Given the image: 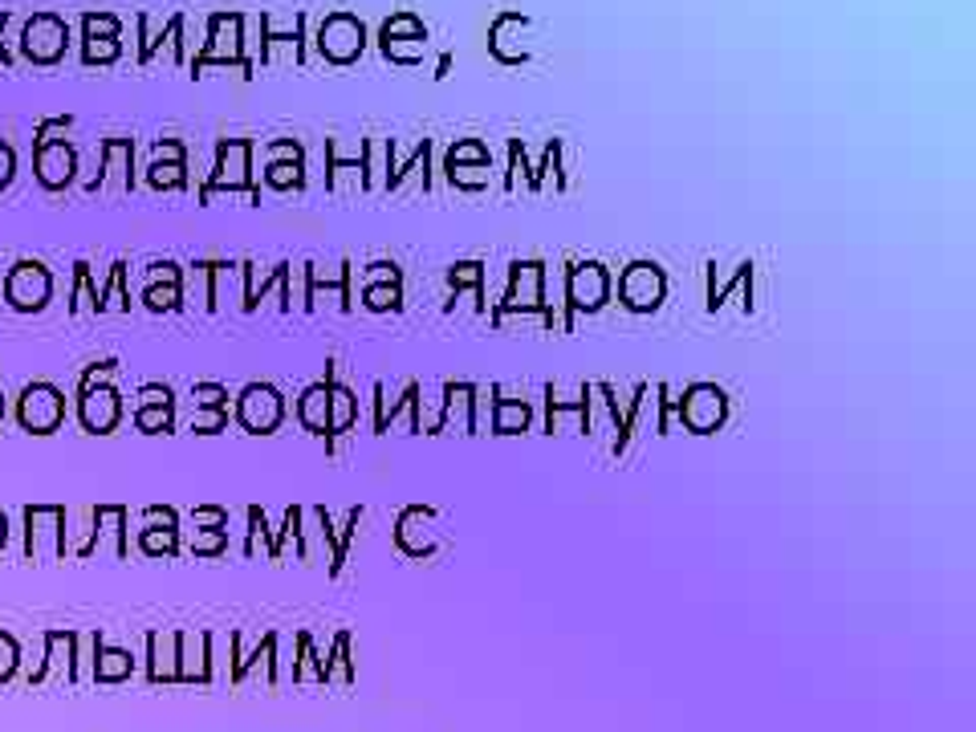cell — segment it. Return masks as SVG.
Wrapping results in <instances>:
<instances>
[{
	"mask_svg": "<svg viewBox=\"0 0 976 732\" xmlns=\"http://www.w3.org/2000/svg\"><path fill=\"white\" fill-rule=\"evenodd\" d=\"M448 285L452 289H468V293L480 297L476 314H493V297H488V281H484V265L480 261H456L448 269Z\"/></svg>",
	"mask_w": 976,
	"mask_h": 732,
	"instance_id": "15",
	"label": "cell"
},
{
	"mask_svg": "<svg viewBox=\"0 0 976 732\" xmlns=\"http://www.w3.org/2000/svg\"><path fill=\"white\" fill-rule=\"evenodd\" d=\"M196 395H200L204 403H220V399H224V391H220V387H200Z\"/></svg>",
	"mask_w": 976,
	"mask_h": 732,
	"instance_id": "38",
	"label": "cell"
},
{
	"mask_svg": "<svg viewBox=\"0 0 976 732\" xmlns=\"http://www.w3.org/2000/svg\"><path fill=\"white\" fill-rule=\"evenodd\" d=\"M395 545L403 549L407 558H432L440 549V533H436V509L432 505H407L395 521Z\"/></svg>",
	"mask_w": 976,
	"mask_h": 732,
	"instance_id": "4",
	"label": "cell"
},
{
	"mask_svg": "<svg viewBox=\"0 0 976 732\" xmlns=\"http://www.w3.org/2000/svg\"><path fill=\"white\" fill-rule=\"evenodd\" d=\"M383 53L391 61H399V66H415L427 53V37H391V41H383Z\"/></svg>",
	"mask_w": 976,
	"mask_h": 732,
	"instance_id": "23",
	"label": "cell"
},
{
	"mask_svg": "<svg viewBox=\"0 0 976 732\" xmlns=\"http://www.w3.org/2000/svg\"><path fill=\"white\" fill-rule=\"evenodd\" d=\"M444 415H440V436L460 432L472 436V383H444Z\"/></svg>",
	"mask_w": 976,
	"mask_h": 732,
	"instance_id": "10",
	"label": "cell"
},
{
	"mask_svg": "<svg viewBox=\"0 0 976 732\" xmlns=\"http://www.w3.org/2000/svg\"><path fill=\"white\" fill-rule=\"evenodd\" d=\"M362 285H403V269L395 261H371L366 269H358Z\"/></svg>",
	"mask_w": 976,
	"mask_h": 732,
	"instance_id": "27",
	"label": "cell"
},
{
	"mask_svg": "<svg viewBox=\"0 0 976 732\" xmlns=\"http://www.w3.org/2000/svg\"><path fill=\"white\" fill-rule=\"evenodd\" d=\"M220 179H228V183H240L244 179V147L236 143V147H228V155H224V175Z\"/></svg>",
	"mask_w": 976,
	"mask_h": 732,
	"instance_id": "33",
	"label": "cell"
},
{
	"mask_svg": "<svg viewBox=\"0 0 976 732\" xmlns=\"http://www.w3.org/2000/svg\"><path fill=\"white\" fill-rule=\"evenodd\" d=\"M326 663V680L330 684H350L354 680V663H350V635H342L338 643H334V655L330 659H322Z\"/></svg>",
	"mask_w": 976,
	"mask_h": 732,
	"instance_id": "24",
	"label": "cell"
},
{
	"mask_svg": "<svg viewBox=\"0 0 976 732\" xmlns=\"http://www.w3.org/2000/svg\"><path fill=\"white\" fill-rule=\"evenodd\" d=\"M533 423V411L525 399L517 395H497V407H493V436H521L529 432Z\"/></svg>",
	"mask_w": 976,
	"mask_h": 732,
	"instance_id": "14",
	"label": "cell"
},
{
	"mask_svg": "<svg viewBox=\"0 0 976 732\" xmlns=\"http://www.w3.org/2000/svg\"><path fill=\"white\" fill-rule=\"evenodd\" d=\"M615 293V277L602 261H574L566 265V305L570 318L578 314H598Z\"/></svg>",
	"mask_w": 976,
	"mask_h": 732,
	"instance_id": "1",
	"label": "cell"
},
{
	"mask_svg": "<svg viewBox=\"0 0 976 732\" xmlns=\"http://www.w3.org/2000/svg\"><path fill=\"white\" fill-rule=\"evenodd\" d=\"M155 676H175V651H171V639H155Z\"/></svg>",
	"mask_w": 976,
	"mask_h": 732,
	"instance_id": "32",
	"label": "cell"
},
{
	"mask_svg": "<svg viewBox=\"0 0 976 732\" xmlns=\"http://www.w3.org/2000/svg\"><path fill=\"white\" fill-rule=\"evenodd\" d=\"M724 415H728V395H724L716 383H692V387H684L676 419L688 427L692 436H712V432H720Z\"/></svg>",
	"mask_w": 976,
	"mask_h": 732,
	"instance_id": "3",
	"label": "cell"
},
{
	"mask_svg": "<svg viewBox=\"0 0 976 732\" xmlns=\"http://www.w3.org/2000/svg\"><path fill=\"white\" fill-rule=\"evenodd\" d=\"M509 29H529V17L517 13V9L501 13V17L493 21V29H488V49H493V57L505 61V66H521V61H529V53H517V49L509 45Z\"/></svg>",
	"mask_w": 976,
	"mask_h": 732,
	"instance_id": "13",
	"label": "cell"
},
{
	"mask_svg": "<svg viewBox=\"0 0 976 732\" xmlns=\"http://www.w3.org/2000/svg\"><path fill=\"white\" fill-rule=\"evenodd\" d=\"M391 179V139H366L362 143V188L387 192Z\"/></svg>",
	"mask_w": 976,
	"mask_h": 732,
	"instance_id": "12",
	"label": "cell"
},
{
	"mask_svg": "<svg viewBox=\"0 0 976 732\" xmlns=\"http://www.w3.org/2000/svg\"><path fill=\"white\" fill-rule=\"evenodd\" d=\"M281 395L273 391V387H249L244 391V399H240V415H244V423L253 427V432H273V427L281 423Z\"/></svg>",
	"mask_w": 976,
	"mask_h": 732,
	"instance_id": "9",
	"label": "cell"
},
{
	"mask_svg": "<svg viewBox=\"0 0 976 732\" xmlns=\"http://www.w3.org/2000/svg\"><path fill=\"white\" fill-rule=\"evenodd\" d=\"M362 305L371 314H399L403 310V285H362Z\"/></svg>",
	"mask_w": 976,
	"mask_h": 732,
	"instance_id": "21",
	"label": "cell"
},
{
	"mask_svg": "<svg viewBox=\"0 0 976 732\" xmlns=\"http://www.w3.org/2000/svg\"><path fill=\"white\" fill-rule=\"evenodd\" d=\"M147 549H155V554H159V549H171V529H155V533H147Z\"/></svg>",
	"mask_w": 976,
	"mask_h": 732,
	"instance_id": "37",
	"label": "cell"
},
{
	"mask_svg": "<svg viewBox=\"0 0 976 732\" xmlns=\"http://www.w3.org/2000/svg\"><path fill=\"white\" fill-rule=\"evenodd\" d=\"M143 423H147V427H163V423H167V411H147Z\"/></svg>",
	"mask_w": 976,
	"mask_h": 732,
	"instance_id": "39",
	"label": "cell"
},
{
	"mask_svg": "<svg viewBox=\"0 0 976 732\" xmlns=\"http://www.w3.org/2000/svg\"><path fill=\"white\" fill-rule=\"evenodd\" d=\"M497 305H505V310H545V265L541 261H513L505 297Z\"/></svg>",
	"mask_w": 976,
	"mask_h": 732,
	"instance_id": "6",
	"label": "cell"
},
{
	"mask_svg": "<svg viewBox=\"0 0 976 732\" xmlns=\"http://www.w3.org/2000/svg\"><path fill=\"white\" fill-rule=\"evenodd\" d=\"M497 395L501 387H476L472 383V436H488L493 432V407H497Z\"/></svg>",
	"mask_w": 976,
	"mask_h": 732,
	"instance_id": "18",
	"label": "cell"
},
{
	"mask_svg": "<svg viewBox=\"0 0 976 732\" xmlns=\"http://www.w3.org/2000/svg\"><path fill=\"white\" fill-rule=\"evenodd\" d=\"M415 399H419V383H407L399 395H395V403H391V411H387V423H383V432H395V427L403 423L407 432H415Z\"/></svg>",
	"mask_w": 976,
	"mask_h": 732,
	"instance_id": "22",
	"label": "cell"
},
{
	"mask_svg": "<svg viewBox=\"0 0 976 732\" xmlns=\"http://www.w3.org/2000/svg\"><path fill=\"white\" fill-rule=\"evenodd\" d=\"M549 183H554V188H566V175H562V143H558V139L545 147V159H541V167H537V171L529 175V188H533V192L549 188Z\"/></svg>",
	"mask_w": 976,
	"mask_h": 732,
	"instance_id": "19",
	"label": "cell"
},
{
	"mask_svg": "<svg viewBox=\"0 0 976 732\" xmlns=\"http://www.w3.org/2000/svg\"><path fill=\"white\" fill-rule=\"evenodd\" d=\"M505 188H509V192L529 188V159H525L521 139H513V143H509V179H505Z\"/></svg>",
	"mask_w": 976,
	"mask_h": 732,
	"instance_id": "26",
	"label": "cell"
},
{
	"mask_svg": "<svg viewBox=\"0 0 976 732\" xmlns=\"http://www.w3.org/2000/svg\"><path fill=\"white\" fill-rule=\"evenodd\" d=\"M330 387V423H326V436H350V427L358 423V399L346 383H338V371H330L326 379Z\"/></svg>",
	"mask_w": 976,
	"mask_h": 732,
	"instance_id": "11",
	"label": "cell"
},
{
	"mask_svg": "<svg viewBox=\"0 0 976 732\" xmlns=\"http://www.w3.org/2000/svg\"><path fill=\"white\" fill-rule=\"evenodd\" d=\"M293 680H314V684H326V663H322V655L310 647V639H301V663L293 667Z\"/></svg>",
	"mask_w": 976,
	"mask_h": 732,
	"instance_id": "25",
	"label": "cell"
},
{
	"mask_svg": "<svg viewBox=\"0 0 976 732\" xmlns=\"http://www.w3.org/2000/svg\"><path fill=\"white\" fill-rule=\"evenodd\" d=\"M728 297H741V305H745V314L753 310V265H741L737 269V277H732L728 285H708V310L716 314V310H724V301Z\"/></svg>",
	"mask_w": 976,
	"mask_h": 732,
	"instance_id": "16",
	"label": "cell"
},
{
	"mask_svg": "<svg viewBox=\"0 0 976 732\" xmlns=\"http://www.w3.org/2000/svg\"><path fill=\"white\" fill-rule=\"evenodd\" d=\"M183 676H204V639H188L183 647Z\"/></svg>",
	"mask_w": 976,
	"mask_h": 732,
	"instance_id": "31",
	"label": "cell"
},
{
	"mask_svg": "<svg viewBox=\"0 0 976 732\" xmlns=\"http://www.w3.org/2000/svg\"><path fill=\"white\" fill-rule=\"evenodd\" d=\"M615 289H619L623 310H631V314H655L659 305H663V297H667V273L655 261H631L619 273Z\"/></svg>",
	"mask_w": 976,
	"mask_h": 732,
	"instance_id": "2",
	"label": "cell"
},
{
	"mask_svg": "<svg viewBox=\"0 0 976 732\" xmlns=\"http://www.w3.org/2000/svg\"><path fill=\"white\" fill-rule=\"evenodd\" d=\"M86 423L90 427H110L114 423V395L110 391H98L86 399Z\"/></svg>",
	"mask_w": 976,
	"mask_h": 732,
	"instance_id": "30",
	"label": "cell"
},
{
	"mask_svg": "<svg viewBox=\"0 0 976 732\" xmlns=\"http://www.w3.org/2000/svg\"><path fill=\"white\" fill-rule=\"evenodd\" d=\"M545 432L562 436V432H586V387H578V395H562L558 387H545Z\"/></svg>",
	"mask_w": 976,
	"mask_h": 732,
	"instance_id": "7",
	"label": "cell"
},
{
	"mask_svg": "<svg viewBox=\"0 0 976 732\" xmlns=\"http://www.w3.org/2000/svg\"><path fill=\"white\" fill-rule=\"evenodd\" d=\"M301 521H305V529H301V554L310 558V562H330V574H338L342 562L334 554V529H330L326 509H305Z\"/></svg>",
	"mask_w": 976,
	"mask_h": 732,
	"instance_id": "8",
	"label": "cell"
},
{
	"mask_svg": "<svg viewBox=\"0 0 976 732\" xmlns=\"http://www.w3.org/2000/svg\"><path fill=\"white\" fill-rule=\"evenodd\" d=\"M122 671H127V655H118V651H110L106 655V663H102V676H122Z\"/></svg>",
	"mask_w": 976,
	"mask_h": 732,
	"instance_id": "36",
	"label": "cell"
},
{
	"mask_svg": "<svg viewBox=\"0 0 976 732\" xmlns=\"http://www.w3.org/2000/svg\"><path fill=\"white\" fill-rule=\"evenodd\" d=\"M366 45V29L358 17L350 13H330L322 21V33H318V49L326 61H334V66H350V61L362 53Z\"/></svg>",
	"mask_w": 976,
	"mask_h": 732,
	"instance_id": "5",
	"label": "cell"
},
{
	"mask_svg": "<svg viewBox=\"0 0 976 732\" xmlns=\"http://www.w3.org/2000/svg\"><path fill=\"white\" fill-rule=\"evenodd\" d=\"M391 37H427V25L415 17V13H395L387 25H383V41Z\"/></svg>",
	"mask_w": 976,
	"mask_h": 732,
	"instance_id": "29",
	"label": "cell"
},
{
	"mask_svg": "<svg viewBox=\"0 0 976 732\" xmlns=\"http://www.w3.org/2000/svg\"><path fill=\"white\" fill-rule=\"evenodd\" d=\"M147 301H151V310H171V305H175V285L151 289V293H147Z\"/></svg>",
	"mask_w": 976,
	"mask_h": 732,
	"instance_id": "35",
	"label": "cell"
},
{
	"mask_svg": "<svg viewBox=\"0 0 976 732\" xmlns=\"http://www.w3.org/2000/svg\"><path fill=\"white\" fill-rule=\"evenodd\" d=\"M297 415H301V423L310 427V432L326 436V423H330V387H326V383H314L310 391L301 395Z\"/></svg>",
	"mask_w": 976,
	"mask_h": 732,
	"instance_id": "17",
	"label": "cell"
},
{
	"mask_svg": "<svg viewBox=\"0 0 976 732\" xmlns=\"http://www.w3.org/2000/svg\"><path fill=\"white\" fill-rule=\"evenodd\" d=\"M452 163H493V155H488V147L480 139H460L448 147V167Z\"/></svg>",
	"mask_w": 976,
	"mask_h": 732,
	"instance_id": "28",
	"label": "cell"
},
{
	"mask_svg": "<svg viewBox=\"0 0 976 732\" xmlns=\"http://www.w3.org/2000/svg\"><path fill=\"white\" fill-rule=\"evenodd\" d=\"M269 179L277 183V188H297V183H301V163H277Z\"/></svg>",
	"mask_w": 976,
	"mask_h": 732,
	"instance_id": "34",
	"label": "cell"
},
{
	"mask_svg": "<svg viewBox=\"0 0 976 732\" xmlns=\"http://www.w3.org/2000/svg\"><path fill=\"white\" fill-rule=\"evenodd\" d=\"M448 183L452 188H464V192H480L493 183V163H452Z\"/></svg>",
	"mask_w": 976,
	"mask_h": 732,
	"instance_id": "20",
	"label": "cell"
}]
</instances>
